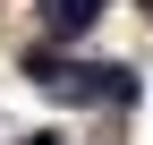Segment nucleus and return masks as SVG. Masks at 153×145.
<instances>
[{
    "mask_svg": "<svg viewBox=\"0 0 153 145\" xmlns=\"http://www.w3.org/2000/svg\"><path fill=\"white\" fill-rule=\"evenodd\" d=\"M34 77L60 102H136V77L128 68H94V60H34Z\"/></svg>",
    "mask_w": 153,
    "mask_h": 145,
    "instance_id": "f257e3e1",
    "label": "nucleus"
},
{
    "mask_svg": "<svg viewBox=\"0 0 153 145\" xmlns=\"http://www.w3.org/2000/svg\"><path fill=\"white\" fill-rule=\"evenodd\" d=\"M94 17H102V0H43V26L51 34H85Z\"/></svg>",
    "mask_w": 153,
    "mask_h": 145,
    "instance_id": "f03ea898",
    "label": "nucleus"
},
{
    "mask_svg": "<svg viewBox=\"0 0 153 145\" xmlns=\"http://www.w3.org/2000/svg\"><path fill=\"white\" fill-rule=\"evenodd\" d=\"M26 145H51V137H26Z\"/></svg>",
    "mask_w": 153,
    "mask_h": 145,
    "instance_id": "7ed1b4c3",
    "label": "nucleus"
}]
</instances>
